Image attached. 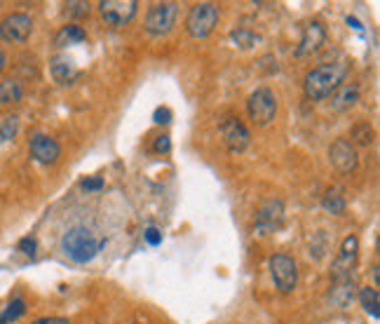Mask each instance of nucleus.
<instances>
[{"instance_id": "7ed1b4c3", "label": "nucleus", "mask_w": 380, "mask_h": 324, "mask_svg": "<svg viewBox=\"0 0 380 324\" xmlns=\"http://www.w3.org/2000/svg\"><path fill=\"white\" fill-rule=\"evenodd\" d=\"M218 16H221V12H218V8L214 3H195L190 8L188 16H186V31L195 40L207 38L209 33L216 29Z\"/></svg>"}, {"instance_id": "a878e982", "label": "nucleus", "mask_w": 380, "mask_h": 324, "mask_svg": "<svg viewBox=\"0 0 380 324\" xmlns=\"http://www.w3.org/2000/svg\"><path fill=\"white\" fill-rule=\"evenodd\" d=\"M66 14L68 16H82V14H90V3H68L66 5Z\"/></svg>"}, {"instance_id": "aec40b11", "label": "nucleus", "mask_w": 380, "mask_h": 324, "mask_svg": "<svg viewBox=\"0 0 380 324\" xmlns=\"http://www.w3.org/2000/svg\"><path fill=\"white\" fill-rule=\"evenodd\" d=\"M359 301L362 308L366 310V315H371L373 320L380 317V294L376 287H362L359 289Z\"/></svg>"}, {"instance_id": "a211bd4d", "label": "nucleus", "mask_w": 380, "mask_h": 324, "mask_svg": "<svg viewBox=\"0 0 380 324\" xmlns=\"http://www.w3.org/2000/svg\"><path fill=\"white\" fill-rule=\"evenodd\" d=\"M82 40H87V31L78 24H66L59 29L57 36H54V45L57 47H68V45H75V42H82Z\"/></svg>"}, {"instance_id": "dca6fc26", "label": "nucleus", "mask_w": 380, "mask_h": 324, "mask_svg": "<svg viewBox=\"0 0 380 324\" xmlns=\"http://www.w3.org/2000/svg\"><path fill=\"white\" fill-rule=\"evenodd\" d=\"M49 73H52L54 82H59V85H73L78 80V68H75V64L68 57H54L49 62Z\"/></svg>"}, {"instance_id": "cd10ccee", "label": "nucleus", "mask_w": 380, "mask_h": 324, "mask_svg": "<svg viewBox=\"0 0 380 324\" xmlns=\"http://www.w3.org/2000/svg\"><path fill=\"white\" fill-rule=\"evenodd\" d=\"M36 249H38L36 238H21L19 240V251H21V254L33 256V254H36Z\"/></svg>"}, {"instance_id": "20e7f679", "label": "nucleus", "mask_w": 380, "mask_h": 324, "mask_svg": "<svg viewBox=\"0 0 380 324\" xmlns=\"http://www.w3.org/2000/svg\"><path fill=\"white\" fill-rule=\"evenodd\" d=\"M246 113H249L251 123L256 127H266V125L275 120V115H277V97L268 87H258V90H253L249 95Z\"/></svg>"}, {"instance_id": "4468645a", "label": "nucleus", "mask_w": 380, "mask_h": 324, "mask_svg": "<svg viewBox=\"0 0 380 324\" xmlns=\"http://www.w3.org/2000/svg\"><path fill=\"white\" fill-rule=\"evenodd\" d=\"M324 42H327V29L322 26V21H310L303 31L299 47H296V57H310Z\"/></svg>"}, {"instance_id": "6e6552de", "label": "nucleus", "mask_w": 380, "mask_h": 324, "mask_svg": "<svg viewBox=\"0 0 380 324\" xmlns=\"http://www.w3.org/2000/svg\"><path fill=\"white\" fill-rule=\"evenodd\" d=\"M174 21H176V3H155L148 10L143 29H146L148 36H164V33L172 31Z\"/></svg>"}, {"instance_id": "72a5a7b5", "label": "nucleus", "mask_w": 380, "mask_h": 324, "mask_svg": "<svg viewBox=\"0 0 380 324\" xmlns=\"http://www.w3.org/2000/svg\"><path fill=\"white\" fill-rule=\"evenodd\" d=\"M5 66H8V54H5L3 49H0V71H3Z\"/></svg>"}, {"instance_id": "39448f33", "label": "nucleus", "mask_w": 380, "mask_h": 324, "mask_svg": "<svg viewBox=\"0 0 380 324\" xmlns=\"http://www.w3.org/2000/svg\"><path fill=\"white\" fill-rule=\"evenodd\" d=\"M270 275H273L275 287L282 294H291L299 284V268H296V261L291 259L289 254H273L268 261Z\"/></svg>"}, {"instance_id": "f03ea898", "label": "nucleus", "mask_w": 380, "mask_h": 324, "mask_svg": "<svg viewBox=\"0 0 380 324\" xmlns=\"http://www.w3.org/2000/svg\"><path fill=\"white\" fill-rule=\"evenodd\" d=\"M348 78V66L335 62V64H319L310 73L305 75V95L312 101H322V99L331 97L335 90Z\"/></svg>"}, {"instance_id": "c756f323", "label": "nucleus", "mask_w": 380, "mask_h": 324, "mask_svg": "<svg viewBox=\"0 0 380 324\" xmlns=\"http://www.w3.org/2000/svg\"><path fill=\"white\" fill-rule=\"evenodd\" d=\"M143 238H146V242L151 247H157L160 242H162V233H160L157 228H146V233H143Z\"/></svg>"}, {"instance_id": "2f4dec72", "label": "nucleus", "mask_w": 380, "mask_h": 324, "mask_svg": "<svg viewBox=\"0 0 380 324\" xmlns=\"http://www.w3.org/2000/svg\"><path fill=\"white\" fill-rule=\"evenodd\" d=\"M33 324H68L66 317H40V320H36Z\"/></svg>"}, {"instance_id": "9b49d317", "label": "nucleus", "mask_w": 380, "mask_h": 324, "mask_svg": "<svg viewBox=\"0 0 380 324\" xmlns=\"http://www.w3.org/2000/svg\"><path fill=\"white\" fill-rule=\"evenodd\" d=\"M221 136L230 153H242L251 144V132L240 118H225L221 123Z\"/></svg>"}, {"instance_id": "bb28decb", "label": "nucleus", "mask_w": 380, "mask_h": 324, "mask_svg": "<svg viewBox=\"0 0 380 324\" xmlns=\"http://www.w3.org/2000/svg\"><path fill=\"white\" fill-rule=\"evenodd\" d=\"M153 123H157V125H169V123H172V111H169L167 106L155 108V113H153Z\"/></svg>"}, {"instance_id": "423d86ee", "label": "nucleus", "mask_w": 380, "mask_h": 324, "mask_svg": "<svg viewBox=\"0 0 380 324\" xmlns=\"http://www.w3.org/2000/svg\"><path fill=\"white\" fill-rule=\"evenodd\" d=\"M284 226V202L282 200H266L256 212L253 219V233L270 235L277 233Z\"/></svg>"}, {"instance_id": "ddd939ff", "label": "nucleus", "mask_w": 380, "mask_h": 324, "mask_svg": "<svg viewBox=\"0 0 380 324\" xmlns=\"http://www.w3.org/2000/svg\"><path fill=\"white\" fill-rule=\"evenodd\" d=\"M29 151L33 160L40 164H54L62 155V146L57 144V139L47 134H33L29 141Z\"/></svg>"}, {"instance_id": "393cba45", "label": "nucleus", "mask_w": 380, "mask_h": 324, "mask_svg": "<svg viewBox=\"0 0 380 324\" xmlns=\"http://www.w3.org/2000/svg\"><path fill=\"white\" fill-rule=\"evenodd\" d=\"M19 132V118L16 115H8V118L0 123V141H12Z\"/></svg>"}, {"instance_id": "c85d7f7f", "label": "nucleus", "mask_w": 380, "mask_h": 324, "mask_svg": "<svg viewBox=\"0 0 380 324\" xmlns=\"http://www.w3.org/2000/svg\"><path fill=\"white\" fill-rule=\"evenodd\" d=\"M82 188L87 190V193H94V190H101L103 188V179L101 177H90L82 181Z\"/></svg>"}, {"instance_id": "f3484780", "label": "nucleus", "mask_w": 380, "mask_h": 324, "mask_svg": "<svg viewBox=\"0 0 380 324\" xmlns=\"http://www.w3.org/2000/svg\"><path fill=\"white\" fill-rule=\"evenodd\" d=\"M329 299H331L335 308H348L352 301H355V282H352V277L335 279L331 292H329Z\"/></svg>"}, {"instance_id": "4be33fe9", "label": "nucleus", "mask_w": 380, "mask_h": 324, "mask_svg": "<svg viewBox=\"0 0 380 324\" xmlns=\"http://www.w3.org/2000/svg\"><path fill=\"white\" fill-rule=\"evenodd\" d=\"M350 136H352V141H350L352 146H355V144L357 146H371L373 139H376V134H373V127L368 123H357L355 127H352Z\"/></svg>"}, {"instance_id": "9d476101", "label": "nucleus", "mask_w": 380, "mask_h": 324, "mask_svg": "<svg viewBox=\"0 0 380 324\" xmlns=\"http://www.w3.org/2000/svg\"><path fill=\"white\" fill-rule=\"evenodd\" d=\"M33 33V19L26 12H12L0 21V38L5 42H24Z\"/></svg>"}, {"instance_id": "f8f14e48", "label": "nucleus", "mask_w": 380, "mask_h": 324, "mask_svg": "<svg viewBox=\"0 0 380 324\" xmlns=\"http://www.w3.org/2000/svg\"><path fill=\"white\" fill-rule=\"evenodd\" d=\"M329 160H331V164L338 172L350 174L359 164V155H357V148L348 139H335L331 148H329Z\"/></svg>"}, {"instance_id": "1a4fd4ad", "label": "nucleus", "mask_w": 380, "mask_h": 324, "mask_svg": "<svg viewBox=\"0 0 380 324\" xmlns=\"http://www.w3.org/2000/svg\"><path fill=\"white\" fill-rule=\"evenodd\" d=\"M357 259H359V240H357L355 235H348V238L343 240V245H340L338 256H335V261L331 266L333 282L335 279L352 277V271H355V266H357Z\"/></svg>"}, {"instance_id": "5701e85b", "label": "nucleus", "mask_w": 380, "mask_h": 324, "mask_svg": "<svg viewBox=\"0 0 380 324\" xmlns=\"http://www.w3.org/2000/svg\"><path fill=\"white\" fill-rule=\"evenodd\" d=\"M26 312V301L24 299H14L12 303H8V308L0 312V324H10L16 322L21 315Z\"/></svg>"}, {"instance_id": "f257e3e1", "label": "nucleus", "mask_w": 380, "mask_h": 324, "mask_svg": "<svg viewBox=\"0 0 380 324\" xmlns=\"http://www.w3.org/2000/svg\"><path fill=\"white\" fill-rule=\"evenodd\" d=\"M106 235H101L97 228L87 226V223H80V226L66 230L59 247H62L66 259H71L73 263H90L94 256H99V251L106 247Z\"/></svg>"}, {"instance_id": "7c9ffc66", "label": "nucleus", "mask_w": 380, "mask_h": 324, "mask_svg": "<svg viewBox=\"0 0 380 324\" xmlns=\"http://www.w3.org/2000/svg\"><path fill=\"white\" fill-rule=\"evenodd\" d=\"M169 148H172V141H169L167 134L157 136L155 139V153H169Z\"/></svg>"}, {"instance_id": "0eeeda50", "label": "nucleus", "mask_w": 380, "mask_h": 324, "mask_svg": "<svg viewBox=\"0 0 380 324\" xmlns=\"http://www.w3.org/2000/svg\"><path fill=\"white\" fill-rule=\"evenodd\" d=\"M136 10H139V3H136V0H101V3H99L101 19L106 21L108 26H115V29L129 24L136 16Z\"/></svg>"}, {"instance_id": "6ab92c4d", "label": "nucleus", "mask_w": 380, "mask_h": 324, "mask_svg": "<svg viewBox=\"0 0 380 324\" xmlns=\"http://www.w3.org/2000/svg\"><path fill=\"white\" fill-rule=\"evenodd\" d=\"M21 97H24V85L14 78H8L0 82V103L3 106H12V103H19Z\"/></svg>"}, {"instance_id": "b1692460", "label": "nucleus", "mask_w": 380, "mask_h": 324, "mask_svg": "<svg viewBox=\"0 0 380 324\" xmlns=\"http://www.w3.org/2000/svg\"><path fill=\"white\" fill-rule=\"evenodd\" d=\"M230 40H233L235 45L242 47V49H249V47L256 45L261 38H258L256 33L249 31V29H235L233 33H230Z\"/></svg>"}, {"instance_id": "f704fd0d", "label": "nucleus", "mask_w": 380, "mask_h": 324, "mask_svg": "<svg viewBox=\"0 0 380 324\" xmlns=\"http://www.w3.org/2000/svg\"><path fill=\"white\" fill-rule=\"evenodd\" d=\"M348 24H352V29H357V31L362 29V26H359V21H357V19H352V16H348Z\"/></svg>"}, {"instance_id": "2eb2a0df", "label": "nucleus", "mask_w": 380, "mask_h": 324, "mask_svg": "<svg viewBox=\"0 0 380 324\" xmlns=\"http://www.w3.org/2000/svg\"><path fill=\"white\" fill-rule=\"evenodd\" d=\"M357 101H359V85H357V82H343V85L331 95L329 108L335 113H343V111H348V108L355 106Z\"/></svg>"}, {"instance_id": "412c9836", "label": "nucleus", "mask_w": 380, "mask_h": 324, "mask_svg": "<svg viewBox=\"0 0 380 324\" xmlns=\"http://www.w3.org/2000/svg\"><path fill=\"white\" fill-rule=\"evenodd\" d=\"M322 207L331 214V216H340V214H345L348 202H345V197L338 188H329L322 197Z\"/></svg>"}, {"instance_id": "473e14b6", "label": "nucleus", "mask_w": 380, "mask_h": 324, "mask_svg": "<svg viewBox=\"0 0 380 324\" xmlns=\"http://www.w3.org/2000/svg\"><path fill=\"white\" fill-rule=\"evenodd\" d=\"M380 268H378V263H373V268H371V275H373V282H376V287H378V282H380Z\"/></svg>"}]
</instances>
